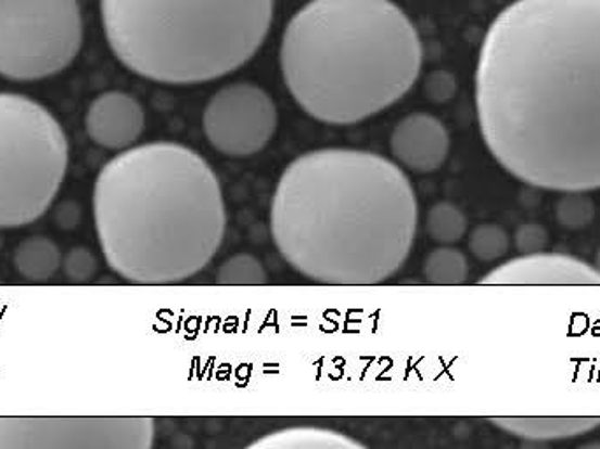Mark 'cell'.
<instances>
[{
    "label": "cell",
    "mask_w": 600,
    "mask_h": 449,
    "mask_svg": "<svg viewBox=\"0 0 600 449\" xmlns=\"http://www.w3.org/2000/svg\"><path fill=\"white\" fill-rule=\"evenodd\" d=\"M476 111L495 161L554 192L600 189V0H513L483 37Z\"/></svg>",
    "instance_id": "obj_1"
},
{
    "label": "cell",
    "mask_w": 600,
    "mask_h": 449,
    "mask_svg": "<svg viewBox=\"0 0 600 449\" xmlns=\"http://www.w3.org/2000/svg\"><path fill=\"white\" fill-rule=\"evenodd\" d=\"M418 202L404 170L385 156L317 150L281 175L271 206L276 248L307 280L378 284L406 266Z\"/></svg>",
    "instance_id": "obj_2"
},
{
    "label": "cell",
    "mask_w": 600,
    "mask_h": 449,
    "mask_svg": "<svg viewBox=\"0 0 600 449\" xmlns=\"http://www.w3.org/2000/svg\"><path fill=\"white\" fill-rule=\"evenodd\" d=\"M107 266L139 284L181 283L206 269L227 227L212 167L178 142H148L107 162L93 189Z\"/></svg>",
    "instance_id": "obj_3"
},
{
    "label": "cell",
    "mask_w": 600,
    "mask_h": 449,
    "mask_svg": "<svg viewBox=\"0 0 600 449\" xmlns=\"http://www.w3.org/2000/svg\"><path fill=\"white\" fill-rule=\"evenodd\" d=\"M280 64L306 115L354 125L394 106L417 84L422 39L394 0H309L284 27Z\"/></svg>",
    "instance_id": "obj_4"
},
{
    "label": "cell",
    "mask_w": 600,
    "mask_h": 449,
    "mask_svg": "<svg viewBox=\"0 0 600 449\" xmlns=\"http://www.w3.org/2000/svg\"><path fill=\"white\" fill-rule=\"evenodd\" d=\"M116 59L156 84H207L255 56L275 18V0H101Z\"/></svg>",
    "instance_id": "obj_5"
},
{
    "label": "cell",
    "mask_w": 600,
    "mask_h": 449,
    "mask_svg": "<svg viewBox=\"0 0 600 449\" xmlns=\"http://www.w3.org/2000/svg\"><path fill=\"white\" fill-rule=\"evenodd\" d=\"M69 142L47 107L0 92V230L39 220L55 201Z\"/></svg>",
    "instance_id": "obj_6"
},
{
    "label": "cell",
    "mask_w": 600,
    "mask_h": 449,
    "mask_svg": "<svg viewBox=\"0 0 600 449\" xmlns=\"http://www.w3.org/2000/svg\"><path fill=\"white\" fill-rule=\"evenodd\" d=\"M81 47L78 0H0L2 78H51L73 64Z\"/></svg>",
    "instance_id": "obj_7"
},
{
    "label": "cell",
    "mask_w": 600,
    "mask_h": 449,
    "mask_svg": "<svg viewBox=\"0 0 600 449\" xmlns=\"http://www.w3.org/2000/svg\"><path fill=\"white\" fill-rule=\"evenodd\" d=\"M152 418H2L0 449H150Z\"/></svg>",
    "instance_id": "obj_8"
},
{
    "label": "cell",
    "mask_w": 600,
    "mask_h": 449,
    "mask_svg": "<svg viewBox=\"0 0 600 449\" xmlns=\"http://www.w3.org/2000/svg\"><path fill=\"white\" fill-rule=\"evenodd\" d=\"M202 127L216 152L244 158L261 152L275 138L278 107L258 85H229L207 102Z\"/></svg>",
    "instance_id": "obj_9"
},
{
    "label": "cell",
    "mask_w": 600,
    "mask_h": 449,
    "mask_svg": "<svg viewBox=\"0 0 600 449\" xmlns=\"http://www.w3.org/2000/svg\"><path fill=\"white\" fill-rule=\"evenodd\" d=\"M390 150L412 172L431 175L448 158L449 133L436 116L412 113L395 125Z\"/></svg>",
    "instance_id": "obj_10"
},
{
    "label": "cell",
    "mask_w": 600,
    "mask_h": 449,
    "mask_svg": "<svg viewBox=\"0 0 600 449\" xmlns=\"http://www.w3.org/2000/svg\"><path fill=\"white\" fill-rule=\"evenodd\" d=\"M482 284H600L596 267L557 253H532L497 267Z\"/></svg>",
    "instance_id": "obj_11"
},
{
    "label": "cell",
    "mask_w": 600,
    "mask_h": 449,
    "mask_svg": "<svg viewBox=\"0 0 600 449\" xmlns=\"http://www.w3.org/2000/svg\"><path fill=\"white\" fill-rule=\"evenodd\" d=\"M146 116L136 97L125 92H106L93 99L88 107L85 127L88 136L106 150H129L144 132Z\"/></svg>",
    "instance_id": "obj_12"
},
{
    "label": "cell",
    "mask_w": 600,
    "mask_h": 449,
    "mask_svg": "<svg viewBox=\"0 0 600 449\" xmlns=\"http://www.w3.org/2000/svg\"><path fill=\"white\" fill-rule=\"evenodd\" d=\"M495 426L525 440H565L590 434L600 418H490Z\"/></svg>",
    "instance_id": "obj_13"
},
{
    "label": "cell",
    "mask_w": 600,
    "mask_h": 449,
    "mask_svg": "<svg viewBox=\"0 0 600 449\" xmlns=\"http://www.w3.org/2000/svg\"><path fill=\"white\" fill-rule=\"evenodd\" d=\"M250 448L275 449H363L366 446L341 432L320 426H290L255 440Z\"/></svg>",
    "instance_id": "obj_14"
},
{
    "label": "cell",
    "mask_w": 600,
    "mask_h": 449,
    "mask_svg": "<svg viewBox=\"0 0 600 449\" xmlns=\"http://www.w3.org/2000/svg\"><path fill=\"white\" fill-rule=\"evenodd\" d=\"M14 267L25 280H50L59 271V246L47 238L27 239L14 253Z\"/></svg>",
    "instance_id": "obj_15"
},
{
    "label": "cell",
    "mask_w": 600,
    "mask_h": 449,
    "mask_svg": "<svg viewBox=\"0 0 600 449\" xmlns=\"http://www.w3.org/2000/svg\"><path fill=\"white\" fill-rule=\"evenodd\" d=\"M423 275L432 284H462L468 281V258L460 249L441 246L423 261Z\"/></svg>",
    "instance_id": "obj_16"
},
{
    "label": "cell",
    "mask_w": 600,
    "mask_h": 449,
    "mask_svg": "<svg viewBox=\"0 0 600 449\" xmlns=\"http://www.w3.org/2000/svg\"><path fill=\"white\" fill-rule=\"evenodd\" d=\"M426 232L441 246H451L462 241L468 232V218L455 204L439 202L426 216Z\"/></svg>",
    "instance_id": "obj_17"
},
{
    "label": "cell",
    "mask_w": 600,
    "mask_h": 449,
    "mask_svg": "<svg viewBox=\"0 0 600 449\" xmlns=\"http://www.w3.org/2000/svg\"><path fill=\"white\" fill-rule=\"evenodd\" d=\"M585 192H565L554 206V218L565 230H583L596 218V204Z\"/></svg>",
    "instance_id": "obj_18"
},
{
    "label": "cell",
    "mask_w": 600,
    "mask_h": 449,
    "mask_svg": "<svg viewBox=\"0 0 600 449\" xmlns=\"http://www.w3.org/2000/svg\"><path fill=\"white\" fill-rule=\"evenodd\" d=\"M509 244H511V239H509L508 232L497 224H480L477 229L472 230L471 239H469V249L474 258L486 261V264L505 257Z\"/></svg>",
    "instance_id": "obj_19"
},
{
    "label": "cell",
    "mask_w": 600,
    "mask_h": 449,
    "mask_svg": "<svg viewBox=\"0 0 600 449\" xmlns=\"http://www.w3.org/2000/svg\"><path fill=\"white\" fill-rule=\"evenodd\" d=\"M216 280L221 284H264L267 272L258 258L239 253L221 264Z\"/></svg>",
    "instance_id": "obj_20"
},
{
    "label": "cell",
    "mask_w": 600,
    "mask_h": 449,
    "mask_svg": "<svg viewBox=\"0 0 600 449\" xmlns=\"http://www.w3.org/2000/svg\"><path fill=\"white\" fill-rule=\"evenodd\" d=\"M95 255L87 248H73L64 260V272L74 283H87L95 275Z\"/></svg>",
    "instance_id": "obj_21"
},
{
    "label": "cell",
    "mask_w": 600,
    "mask_h": 449,
    "mask_svg": "<svg viewBox=\"0 0 600 449\" xmlns=\"http://www.w3.org/2000/svg\"><path fill=\"white\" fill-rule=\"evenodd\" d=\"M548 230L539 223H525L514 232V248L523 255L541 253L548 246Z\"/></svg>",
    "instance_id": "obj_22"
},
{
    "label": "cell",
    "mask_w": 600,
    "mask_h": 449,
    "mask_svg": "<svg viewBox=\"0 0 600 449\" xmlns=\"http://www.w3.org/2000/svg\"><path fill=\"white\" fill-rule=\"evenodd\" d=\"M455 90H457V81H455L451 74H432L429 84H426V93L437 104L448 102L454 97Z\"/></svg>",
    "instance_id": "obj_23"
},
{
    "label": "cell",
    "mask_w": 600,
    "mask_h": 449,
    "mask_svg": "<svg viewBox=\"0 0 600 449\" xmlns=\"http://www.w3.org/2000/svg\"><path fill=\"white\" fill-rule=\"evenodd\" d=\"M55 220L60 229H76V224H78L79 220L78 207L74 206L73 202H65V204H62V206L56 209Z\"/></svg>",
    "instance_id": "obj_24"
},
{
    "label": "cell",
    "mask_w": 600,
    "mask_h": 449,
    "mask_svg": "<svg viewBox=\"0 0 600 449\" xmlns=\"http://www.w3.org/2000/svg\"><path fill=\"white\" fill-rule=\"evenodd\" d=\"M596 269H597V272H599V274H600V249H599V252H597Z\"/></svg>",
    "instance_id": "obj_25"
}]
</instances>
